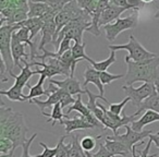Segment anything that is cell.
Here are the masks:
<instances>
[{"instance_id": "obj_1", "label": "cell", "mask_w": 159, "mask_h": 157, "mask_svg": "<svg viewBox=\"0 0 159 157\" xmlns=\"http://www.w3.org/2000/svg\"><path fill=\"white\" fill-rule=\"evenodd\" d=\"M27 127L24 116L21 113L13 111L10 107H6L1 100L0 106V136L9 137L13 142L14 150L22 146L27 141Z\"/></svg>"}, {"instance_id": "obj_2", "label": "cell", "mask_w": 159, "mask_h": 157, "mask_svg": "<svg viewBox=\"0 0 159 157\" xmlns=\"http://www.w3.org/2000/svg\"><path fill=\"white\" fill-rule=\"evenodd\" d=\"M128 64V71L124 75L125 85H132L136 82L154 83L159 67V57L152 59L144 60V61L135 62L129 58H124Z\"/></svg>"}, {"instance_id": "obj_3", "label": "cell", "mask_w": 159, "mask_h": 157, "mask_svg": "<svg viewBox=\"0 0 159 157\" xmlns=\"http://www.w3.org/2000/svg\"><path fill=\"white\" fill-rule=\"evenodd\" d=\"M91 25H92V16L89 12H86L84 10L79 16L73 19L71 22H69L60 31V33L57 36V39H56L53 47L57 48L58 50L60 43L63 40V38H69V39L74 40V43H79V44L84 43L83 42V33L85 31H87V29Z\"/></svg>"}, {"instance_id": "obj_4", "label": "cell", "mask_w": 159, "mask_h": 157, "mask_svg": "<svg viewBox=\"0 0 159 157\" xmlns=\"http://www.w3.org/2000/svg\"><path fill=\"white\" fill-rule=\"evenodd\" d=\"M24 67L21 69L20 74L16 75L13 72L10 73V76L14 79V84L9 90H1L0 95L7 96L8 99L12 102H26L27 95L23 94V89L25 85H29V80L32 77V75H35V71L31 70L29 60H23Z\"/></svg>"}, {"instance_id": "obj_5", "label": "cell", "mask_w": 159, "mask_h": 157, "mask_svg": "<svg viewBox=\"0 0 159 157\" xmlns=\"http://www.w3.org/2000/svg\"><path fill=\"white\" fill-rule=\"evenodd\" d=\"M21 24H5L0 27V53H1V61L7 67L8 73L13 72L14 61L11 51L12 35L16 31L21 29Z\"/></svg>"}, {"instance_id": "obj_6", "label": "cell", "mask_w": 159, "mask_h": 157, "mask_svg": "<svg viewBox=\"0 0 159 157\" xmlns=\"http://www.w3.org/2000/svg\"><path fill=\"white\" fill-rule=\"evenodd\" d=\"M108 48L113 51L120 50V49L128 50L129 56H126V58H129L130 60L135 62L144 61V60H148L157 57L155 53H150L145 47L142 46V44L134 37L133 34H131L130 37H129V43H126L124 45H109Z\"/></svg>"}, {"instance_id": "obj_7", "label": "cell", "mask_w": 159, "mask_h": 157, "mask_svg": "<svg viewBox=\"0 0 159 157\" xmlns=\"http://www.w3.org/2000/svg\"><path fill=\"white\" fill-rule=\"evenodd\" d=\"M97 105H98V107H100L102 110L104 111V119H102V123L104 124L105 129H110V130H112L115 135L119 134V133H118L119 128L129 126V123H132V122L134 121V118L141 113L139 110H136L132 116H128L123 110L122 116H116V115H113L110 110L105 108V106L102 104L97 103Z\"/></svg>"}, {"instance_id": "obj_8", "label": "cell", "mask_w": 159, "mask_h": 157, "mask_svg": "<svg viewBox=\"0 0 159 157\" xmlns=\"http://www.w3.org/2000/svg\"><path fill=\"white\" fill-rule=\"evenodd\" d=\"M137 20H139L137 12H134L133 14L126 16V18L118 19L115 22L102 26L107 40L113 43L116 38L118 37V35H120L122 32L126 31V30H133L137 25Z\"/></svg>"}, {"instance_id": "obj_9", "label": "cell", "mask_w": 159, "mask_h": 157, "mask_svg": "<svg viewBox=\"0 0 159 157\" xmlns=\"http://www.w3.org/2000/svg\"><path fill=\"white\" fill-rule=\"evenodd\" d=\"M125 97H129L131 99V102L133 103L135 107L139 108L141 106V104L145 99H147L149 96H152V94L156 92V87H155L154 83H143L139 87L135 89L132 85H123L122 86Z\"/></svg>"}, {"instance_id": "obj_10", "label": "cell", "mask_w": 159, "mask_h": 157, "mask_svg": "<svg viewBox=\"0 0 159 157\" xmlns=\"http://www.w3.org/2000/svg\"><path fill=\"white\" fill-rule=\"evenodd\" d=\"M124 128L126 129L125 134H117V135H112V136H109L107 135V139L109 140H117L119 142H122L129 150L132 152V148L134 145L139 143V141H143L145 137H148L150 134L154 133L152 130H144V131H134L131 126H125Z\"/></svg>"}, {"instance_id": "obj_11", "label": "cell", "mask_w": 159, "mask_h": 157, "mask_svg": "<svg viewBox=\"0 0 159 157\" xmlns=\"http://www.w3.org/2000/svg\"><path fill=\"white\" fill-rule=\"evenodd\" d=\"M72 111H76V113L83 115L87 119V121H89L91 124H93L95 128L105 129L104 124H102V122H100L99 120L94 116V113H92V111L87 108L86 105L82 102V95H77V98H76V100H75V103L73 105H71V107H69L66 113L68 115V113H72Z\"/></svg>"}, {"instance_id": "obj_12", "label": "cell", "mask_w": 159, "mask_h": 157, "mask_svg": "<svg viewBox=\"0 0 159 157\" xmlns=\"http://www.w3.org/2000/svg\"><path fill=\"white\" fill-rule=\"evenodd\" d=\"M49 83H52V84L57 85L59 89L64 90L66 93H69L70 95H83V94H86L85 90H83L81 87L79 80H76L75 77L68 76L66 79L61 81L58 80H52V79H49Z\"/></svg>"}, {"instance_id": "obj_13", "label": "cell", "mask_w": 159, "mask_h": 157, "mask_svg": "<svg viewBox=\"0 0 159 157\" xmlns=\"http://www.w3.org/2000/svg\"><path fill=\"white\" fill-rule=\"evenodd\" d=\"M62 126H64L66 134H71L76 130H86V129H93L95 127L91 124L87 119L83 115L77 113L73 119H68L62 121Z\"/></svg>"}, {"instance_id": "obj_14", "label": "cell", "mask_w": 159, "mask_h": 157, "mask_svg": "<svg viewBox=\"0 0 159 157\" xmlns=\"http://www.w3.org/2000/svg\"><path fill=\"white\" fill-rule=\"evenodd\" d=\"M25 46L26 45L21 43L20 40H18L12 35V42H11L12 57H13L14 67H18L20 70L23 68L21 66V61H23V60H29L30 61V53H25Z\"/></svg>"}, {"instance_id": "obj_15", "label": "cell", "mask_w": 159, "mask_h": 157, "mask_svg": "<svg viewBox=\"0 0 159 157\" xmlns=\"http://www.w3.org/2000/svg\"><path fill=\"white\" fill-rule=\"evenodd\" d=\"M85 92H86L87 96H89V102L86 103V106L87 108L89 109V110L92 111V113H94V116H95L96 118H97L98 120H99L100 122H102V119H104V111L102 110V108L100 107H98L97 105V99H102L104 100L105 103H107L108 105H110V103H109V100L107 99L105 96L102 95H97V94L93 93V92H91L89 89H86L85 87Z\"/></svg>"}, {"instance_id": "obj_16", "label": "cell", "mask_w": 159, "mask_h": 157, "mask_svg": "<svg viewBox=\"0 0 159 157\" xmlns=\"http://www.w3.org/2000/svg\"><path fill=\"white\" fill-rule=\"evenodd\" d=\"M89 83H93L94 85H96V87L98 89L99 91L100 95L104 96L105 95V90H104V84L102 83V79H100V72L97 71L95 68L93 67H87L85 69V72H84V82H83L82 86L86 87L87 84Z\"/></svg>"}, {"instance_id": "obj_17", "label": "cell", "mask_w": 159, "mask_h": 157, "mask_svg": "<svg viewBox=\"0 0 159 157\" xmlns=\"http://www.w3.org/2000/svg\"><path fill=\"white\" fill-rule=\"evenodd\" d=\"M126 8H121L117 7V6L109 5L108 8L102 12V16L99 20V26H105L107 24H110L113 21H117L118 19H120L119 16H121L123 12L126 11Z\"/></svg>"}, {"instance_id": "obj_18", "label": "cell", "mask_w": 159, "mask_h": 157, "mask_svg": "<svg viewBox=\"0 0 159 157\" xmlns=\"http://www.w3.org/2000/svg\"><path fill=\"white\" fill-rule=\"evenodd\" d=\"M66 93V92L64 91V90L59 89L57 92L50 94L46 100H39V99H36V98H34V99H32L30 103L37 105V107L40 109V111H42V113H44L45 108H48V107H51V108H52L56 104H58V103H61L62 97H63Z\"/></svg>"}, {"instance_id": "obj_19", "label": "cell", "mask_w": 159, "mask_h": 157, "mask_svg": "<svg viewBox=\"0 0 159 157\" xmlns=\"http://www.w3.org/2000/svg\"><path fill=\"white\" fill-rule=\"evenodd\" d=\"M159 121V113L154 110H145L141 118L137 121H133L131 123V128L134 131H143V128L147 124L154 123V122Z\"/></svg>"}, {"instance_id": "obj_20", "label": "cell", "mask_w": 159, "mask_h": 157, "mask_svg": "<svg viewBox=\"0 0 159 157\" xmlns=\"http://www.w3.org/2000/svg\"><path fill=\"white\" fill-rule=\"evenodd\" d=\"M105 146L107 147V150L113 155V156H117V155H120V156H128L131 153V150L124 145L122 142H119L117 140H109L106 137L105 140Z\"/></svg>"}, {"instance_id": "obj_21", "label": "cell", "mask_w": 159, "mask_h": 157, "mask_svg": "<svg viewBox=\"0 0 159 157\" xmlns=\"http://www.w3.org/2000/svg\"><path fill=\"white\" fill-rule=\"evenodd\" d=\"M46 79H47L46 75L40 74L39 80H38L37 84H35L34 86H32V85H30V84L27 85V87H30V93H29V95L26 96L29 102H31V100L34 99V98L40 97V96H43V95L47 96V97L50 95V94L47 92V90L44 89V82H45Z\"/></svg>"}, {"instance_id": "obj_22", "label": "cell", "mask_w": 159, "mask_h": 157, "mask_svg": "<svg viewBox=\"0 0 159 157\" xmlns=\"http://www.w3.org/2000/svg\"><path fill=\"white\" fill-rule=\"evenodd\" d=\"M50 11V7L48 5L40 1H29V18H42L45 14Z\"/></svg>"}, {"instance_id": "obj_23", "label": "cell", "mask_w": 159, "mask_h": 157, "mask_svg": "<svg viewBox=\"0 0 159 157\" xmlns=\"http://www.w3.org/2000/svg\"><path fill=\"white\" fill-rule=\"evenodd\" d=\"M21 26H24L30 30L31 32V39L36 37L39 32H42L43 26H44V21L42 18H29L27 20L23 21L20 23Z\"/></svg>"}, {"instance_id": "obj_24", "label": "cell", "mask_w": 159, "mask_h": 157, "mask_svg": "<svg viewBox=\"0 0 159 157\" xmlns=\"http://www.w3.org/2000/svg\"><path fill=\"white\" fill-rule=\"evenodd\" d=\"M42 115L48 117V120H47L46 122H47V123H49V122L52 121V126H55V123L57 121L61 124L62 121H63V118L69 119V115L62 113V107H61V104H60V103L56 104L55 106L52 107V111H51L50 113H46L44 111V113H42Z\"/></svg>"}, {"instance_id": "obj_25", "label": "cell", "mask_w": 159, "mask_h": 157, "mask_svg": "<svg viewBox=\"0 0 159 157\" xmlns=\"http://www.w3.org/2000/svg\"><path fill=\"white\" fill-rule=\"evenodd\" d=\"M87 61L92 64L93 68H95L97 71L99 72H104V71H107L108 68L111 66L112 63H115L117 61V57H116V51L113 50H110V56H109L107 59L105 60H102V61H94L92 58H89Z\"/></svg>"}, {"instance_id": "obj_26", "label": "cell", "mask_w": 159, "mask_h": 157, "mask_svg": "<svg viewBox=\"0 0 159 157\" xmlns=\"http://www.w3.org/2000/svg\"><path fill=\"white\" fill-rule=\"evenodd\" d=\"M141 113H144L145 110H154L159 113V94L155 92L152 96L145 99L141 104V106L137 108Z\"/></svg>"}, {"instance_id": "obj_27", "label": "cell", "mask_w": 159, "mask_h": 157, "mask_svg": "<svg viewBox=\"0 0 159 157\" xmlns=\"http://www.w3.org/2000/svg\"><path fill=\"white\" fill-rule=\"evenodd\" d=\"M85 46L86 44L82 43V44H79V43H74L71 48L72 51V57L73 61H74V66L76 67L77 62H80L81 60H89V57L85 53Z\"/></svg>"}, {"instance_id": "obj_28", "label": "cell", "mask_w": 159, "mask_h": 157, "mask_svg": "<svg viewBox=\"0 0 159 157\" xmlns=\"http://www.w3.org/2000/svg\"><path fill=\"white\" fill-rule=\"evenodd\" d=\"M71 139L72 146L69 150L68 157H84V150L81 146V141H79V135L72 134Z\"/></svg>"}, {"instance_id": "obj_29", "label": "cell", "mask_w": 159, "mask_h": 157, "mask_svg": "<svg viewBox=\"0 0 159 157\" xmlns=\"http://www.w3.org/2000/svg\"><path fill=\"white\" fill-rule=\"evenodd\" d=\"M37 1H40V2H44L46 5H48L50 7L51 11L55 12L56 14H58L63 9L64 6L68 5L69 2H71L73 0H37Z\"/></svg>"}, {"instance_id": "obj_30", "label": "cell", "mask_w": 159, "mask_h": 157, "mask_svg": "<svg viewBox=\"0 0 159 157\" xmlns=\"http://www.w3.org/2000/svg\"><path fill=\"white\" fill-rule=\"evenodd\" d=\"M77 5L81 9L85 10L86 12H89L91 14V16L94 14L96 8H97L98 3L100 0H76Z\"/></svg>"}, {"instance_id": "obj_31", "label": "cell", "mask_w": 159, "mask_h": 157, "mask_svg": "<svg viewBox=\"0 0 159 157\" xmlns=\"http://www.w3.org/2000/svg\"><path fill=\"white\" fill-rule=\"evenodd\" d=\"M66 135H63V136L60 137L59 142L57 144V154H56V157H68L69 150H70L71 146H72V143L69 144H64V140H66Z\"/></svg>"}, {"instance_id": "obj_32", "label": "cell", "mask_w": 159, "mask_h": 157, "mask_svg": "<svg viewBox=\"0 0 159 157\" xmlns=\"http://www.w3.org/2000/svg\"><path fill=\"white\" fill-rule=\"evenodd\" d=\"M100 137H102V135H98V136H96V137L89 136V135L84 136L81 140V146H82L83 150H84V152H92L96 146V140L100 139Z\"/></svg>"}, {"instance_id": "obj_33", "label": "cell", "mask_w": 159, "mask_h": 157, "mask_svg": "<svg viewBox=\"0 0 159 157\" xmlns=\"http://www.w3.org/2000/svg\"><path fill=\"white\" fill-rule=\"evenodd\" d=\"M14 150L13 142L6 136H0V153L1 154H9Z\"/></svg>"}, {"instance_id": "obj_34", "label": "cell", "mask_w": 159, "mask_h": 157, "mask_svg": "<svg viewBox=\"0 0 159 157\" xmlns=\"http://www.w3.org/2000/svg\"><path fill=\"white\" fill-rule=\"evenodd\" d=\"M130 100L131 99L129 97H125V98H123V100H122V102L118 103V104H110V105H109V110H110L113 115L121 116V113H123L124 106H125V105L128 104Z\"/></svg>"}, {"instance_id": "obj_35", "label": "cell", "mask_w": 159, "mask_h": 157, "mask_svg": "<svg viewBox=\"0 0 159 157\" xmlns=\"http://www.w3.org/2000/svg\"><path fill=\"white\" fill-rule=\"evenodd\" d=\"M123 77L122 74H111V73L107 72V71H104V72H100V79H102V83L104 85H109L111 82L116 80H119Z\"/></svg>"}, {"instance_id": "obj_36", "label": "cell", "mask_w": 159, "mask_h": 157, "mask_svg": "<svg viewBox=\"0 0 159 157\" xmlns=\"http://www.w3.org/2000/svg\"><path fill=\"white\" fill-rule=\"evenodd\" d=\"M39 145L44 148V152L39 155H36V156L34 155V156H32V157H56V154H57V147L51 148V147H49L47 144L43 143V142H40Z\"/></svg>"}, {"instance_id": "obj_37", "label": "cell", "mask_w": 159, "mask_h": 157, "mask_svg": "<svg viewBox=\"0 0 159 157\" xmlns=\"http://www.w3.org/2000/svg\"><path fill=\"white\" fill-rule=\"evenodd\" d=\"M71 42H73V40L69 39V38H63V40L60 43L58 50L56 51V53H58V56H62L64 53L71 50V48H72V46H73V45L71 44Z\"/></svg>"}, {"instance_id": "obj_38", "label": "cell", "mask_w": 159, "mask_h": 157, "mask_svg": "<svg viewBox=\"0 0 159 157\" xmlns=\"http://www.w3.org/2000/svg\"><path fill=\"white\" fill-rule=\"evenodd\" d=\"M36 136H37V133H35V134L32 135V136L30 137V139L27 140L24 144H23L22 145V155H21L20 157H32L31 155H30V147H31L33 141L36 139Z\"/></svg>"}, {"instance_id": "obj_39", "label": "cell", "mask_w": 159, "mask_h": 157, "mask_svg": "<svg viewBox=\"0 0 159 157\" xmlns=\"http://www.w3.org/2000/svg\"><path fill=\"white\" fill-rule=\"evenodd\" d=\"M128 5L131 9L134 10V12H139L144 7L145 3L142 0H128Z\"/></svg>"}, {"instance_id": "obj_40", "label": "cell", "mask_w": 159, "mask_h": 157, "mask_svg": "<svg viewBox=\"0 0 159 157\" xmlns=\"http://www.w3.org/2000/svg\"><path fill=\"white\" fill-rule=\"evenodd\" d=\"M95 157H115L105 146V144H99V150L97 153H95Z\"/></svg>"}, {"instance_id": "obj_41", "label": "cell", "mask_w": 159, "mask_h": 157, "mask_svg": "<svg viewBox=\"0 0 159 157\" xmlns=\"http://www.w3.org/2000/svg\"><path fill=\"white\" fill-rule=\"evenodd\" d=\"M152 144V141L149 139L148 140V143H147V145H146V147L144 148L142 152H139V157H156L157 156V155H148Z\"/></svg>"}, {"instance_id": "obj_42", "label": "cell", "mask_w": 159, "mask_h": 157, "mask_svg": "<svg viewBox=\"0 0 159 157\" xmlns=\"http://www.w3.org/2000/svg\"><path fill=\"white\" fill-rule=\"evenodd\" d=\"M110 1V5L117 6V7H121V8H126V9H131L128 5V0H109Z\"/></svg>"}, {"instance_id": "obj_43", "label": "cell", "mask_w": 159, "mask_h": 157, "mask_svg": "<svg viewBox=\"0 0 159 157\" xmlns=\"http://www.w3.org/2000/svg\"><path fill=\"white\" fill-rule=\"evenodd\" d=\"M30 0H11V5L14 8H24L29 6Z\"/></svg>"}, {"instance_id": "obj_44", "label": "cell", "mask_w": 159, "mask_h": 157, "mask_svg": "<svg viewBox=\"0 0 159 157\" xmlns=\"http://www.w3.org/2000/svg\"><path fill=\"white\" fill-rule=\"evenodd\" d=\"M148 137H149V139L152 141V143H154L155 145H156L157 147L159 148V132H157V133H152V134H150Z\"/></svg>"}, {"instance_id": "obj_45", "label": "cell", "mask_w": 159, "mask_h": 157, "mask_svg": "<svg viewBox=\"0 0 159 157\" xmlns=\"http://www.w3.org/2000/svg\"><path fill=\"white\" fill-rule=\"evenodd\" d=\"M154 84H155V87H156V92L159 94V67H158V70H157V74H156V77H155Z\"/></svg>"}, {"instance_id": "obj_46", "label": "cell", "mask_w": 159, "mask_h": 157, "mask_svg": "<svg viewBox=\"0 0 159 157\" xmlns=\"http://www.w3.org/2000/svg\"><path fill=\"white\" fill-rule=\"evenodd\" d=\"M0 157H16V150H11L9 154H1L0 155Z\"/></svg>"}, {"instance_id": "obj_47", "label": "cell", "mask_w": 159, "mask_h": 157, "mask_svg": "<svg viewBox=\"0 0 159 157\" xmlns=\"http://www.w3.org/2000/svg\"><path fill=\"white\" fill-rule=\"evenodd\" d=\"M144 3H150V2H154L155 0H142Z\"/></svg>"}, {"instance_id": "obj_48", "label": "cell", "mask_w": 159, "mask_h": 157, "mask_svg": "<svg viewBox=\"0 0 159 157\" xmlns=\"http://www.w3.org/2000/svg\"><path fill=\"white\" fill-rule=\"evenodd\" d=\"M154 18H155V19H159V9L157 10V12H156V13H155Z\"/></svg>"}, {"instance_id": "obj_49", "label": "cell", "mask_w": 159, "mask_h": 157, "mask_svg": "<svg viewBox=\"0 0 159 157\" xmlns=\"http://www.w3.org/2000/svg\"><path fill=\"white\" fill-rule=\"evenodd\" d=\"M35 1H37V0H35Z\"/></svg>"}, {"instance_id": "obj_50", "label": "cell", "mask_w": 159, "mask_h": 157, "mask_svg": "<svg viewBox=\"0 0 159 157\" xmlns=\"http://www.w3.org/2000/svg\"><path fill=\"white\" fill-rule=\"evenodd\" d=\"M158 156H159V155H158Z\"/></svg>"}]
</instances>
